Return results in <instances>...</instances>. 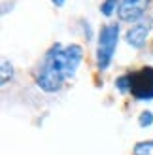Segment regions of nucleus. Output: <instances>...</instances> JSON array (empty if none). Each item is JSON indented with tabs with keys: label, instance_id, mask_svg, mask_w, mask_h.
<instances>
[{
	"label": "nucleus",
	"instance_id": "nucleus-1",
	"mask_svg": "<svg viewBox=\"0 0 153 155\" xmlns=\"http://www.w3.org/2000/svg\"><path fill=\"white\" fill-rule=\"evenodd\" d=\"M83 61V48L80 44H53L45 51L36 70V85L44 93H57L66 80L76 76Z\"/></svg>",
	"mask_w": 153,
	"mask_h": 155
},
{
	"label": "nucleus",
	"instance_id": "nucleus-2",
	"mask_svg": "<svg viewBox=\"0 0 153 155\" xmlns=\"http://www.w3.org/2000/svg\"><path fill=\"white\" fill-rule=\"evenodd\" d=\"M119 23H106L98 30V42H96V68L100 72L108 70L113 55H116L117 44H119Z\"/></svg>",
	"mask_w": 153,
	"mask_h": 155
},
{
	"label": "nucleus",
	"instance_id": "nucleus-3",
	"mask_svg": "<svg viewBox=\"0 0 153 155\" xmlns=\"http://www.w3.org/2000/svg\"><path fill=\"white\" fill-rule=\"evenodd\" d=\"M129 74V93L134 100H153V66H142Z\"/></svg>",
	"mask_w": 153,
	"mask_h": 155
},
{
	"label": "nucleus",
	"instance_id": "nucleus-4",
	"mask_svg": "<svg viewBox=\"0 0 153 155\" xmlns=\"http://www.w3.org/2000/svg\"><path fill=\"white\" fill-rule=\"evenodd\" d=\"M151 0H121L117 17L121 23H136L142 17H146V12L149 10Z\"/></svg>",
	"mask_w": 153,
	"mask_h": 155
},
{
	"label": "nucleus",
	"instance_id": "nucleus-5",
	"mask_svg": "<svg viewBox=\"0 0 153 155\" xmlns=\"http://www.w3.org/2000/svg\"><path fill=\"white\" fill-rule=\"evenodd\" d=\"M153 28V17H142L140 21H136L134 25L127 30L125 34V42L134 49H144L148 38H149V32Z\"/></svg>",
	"mask_w": 153,
	"mask_h": 155
},
{
	"label": "nucleus",
	"instance_id": "nucleus-6",
	"mask_svg": "<svg viewBox=\"0 0 153 155\" xmlns=\"http://www.w3.org/2000/svg\"><path fill=\"white\" fill-rule=\"evenodd\" d=\"M13 74H15V70H13V64L10 63V61H2V64H0V85H8L11 80H13Z\"/></svg>",
	"mask_w": 153,
	"mask_h": 155
},
{
	"label": "nucleus",
	"instance_id": "nucleus-7",
	"mask_svg": "<svg viewBox=\"0 0 153 155\" xmlns=\"http://www.w3.org/2000/svg\"><path fill=\"white\" fill-rule=\"evenodd\" d=\"M132 155H153V140L136 142L132 148Z\"/></svg>",
	"mask_w": 153,
	"mask_h": 155
},
{
	"label": "nucleus",
	"instance_id": "nucleus-8",
	"mask_svg": "<svg viewBox=\"0 0 153 155\" xmlns=\"http://www.w3.org/2000/svg\"><path fill=\"white\" fill-rule=\"evenodd\" d=\"M119 4H121V0H104L100 4V13L104 17H112L119 10Z\"/></svg>",
	"mask_w": 153,
	"mask_h": 155
},
{
	"label": "nucleus",
	"instance_id": "nucleus-9",
	"mask_svg": "<svg viewBox=\"0 0 153 155\" xmlns=\"http://www.w3.org/2000/svg\"><path fill=\"white\" fill-rule=\"evenodd\" d=\"M138 125H140L142 129L151 127V125H153V112H149V110L142 112V114H140V117H138Z\"/></svg>",
	"mask_w": 153,
	"mask_h": 155
},
{
	"label": "nucleus",
	"instance_id": "nucleus-10",
	"mask_svg": "<svg viewBox=\"0 0 153 155\" xmlns=\"http://www.w3.org/2000/svg\"><path fill=\"white\" fill-rule=\"evenodd\" d=\"M116 89L119 93H129V74H121L117 80H116Z\"/></svg>",
	"mask_w": 153,
	"mask_h": 155
},
{
	"label": "nucleus",
	"instance_id": "nucleus-11",
	"mask_svg": "<svg viewBox=\"0 0 153 155\" xmlns=\"http://www.w3.org/2000/svg\"><path fill=\"white\" fill-rule=\"evenodd\" d=\"M83 32L87 34V40H91V36H93V32H91V27H89V23H87V21H83Z\"/></svg>",
	"mask_w": 153,
	"mask_h": 155
},
{
	"label": "nucleus",
	"instance_id": "nucleus-12",
	"mask_svg": "<svg viewBox=\"0 0 153 155\" xmlns=\"http://www.w3.org/2000/svg\"><path fill=\"white\" fill-rule=\"evenodd\" d=\"M51 4L55 6V8H63L66 4V0H51Z\"/></svg>",
	"mask_w": 153,
	"mask_h": 155
}]
</instances>
